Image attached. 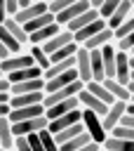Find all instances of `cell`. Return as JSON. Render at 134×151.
<instances>
[{
	"label": "cell",
	"instance_id": "32",
	"mask_svg": "<svg viewBox=\"0 0 134 151\" xmlns=\"http://www.w3.org/2000/svg\"><path fill=\"white\" fill-rule=\"evenodd\" d=\"M28 54L33 57V64H35V66H38V68H40L42 73H45V71H47V68L52 66V64H49V57H47V54H45V52H42V50H40L38 45L28 47Z\"/></svg>",
	"mask_w": 134,
	"mask_h": 151
},
{
	"label": "cell",
	"instance_id": "4",
	"mask_svg": "<svg viewBox=\"0 0 134 151\" xmlns=\"http://www.w3.org/2000/svg\"><path fill=\"white\" fill-rule=\"evenodd\" d=\"M75 40H73V33L71 31H66V28H61L54 38H49L47 42H42V45H38L47 57L49 54H54V52H59V50H63V47H68V45H73Z\"/></svg>",
	"mask_w": 134,
	"mask_h": 151
},
{
	"label": "cell",
	"instance_id": "34",
	"mask_svg": "<svg viewBox=\"0 0 134 151\" xmlns=\"http://www.w3.org/2000/svg\"><path fill=\"white\" fill-rule=\"evenodd\" d=\"M118 5H120V0H103L101 5H99V19H103V21H108L110 19V14L118 9Z\"/></svg>",
	"mask_w": 134,
	"mask_h": 151
},
{
	"label": "cell",
	"instance_id": "2",
	"mask_svg": "<svg viewBox=\"0 0 134 151\" xmlns=\"http://www.w3.org/2000/svg\"><path fill=\"white\" fill-rule=\"evenodd\" d=\"M87 9H92V7H89V0H73V2L61 12V14H56V17H54V21H56L61 28H66L73 19H78V17H80V14H85Z\"/></svg>",
	"mask_w": 134,
	"mask_h": 151
},
{
	"label": "cell",
	"instance_id": "33",
	"mask_svg": "<svg viewBox=\"0 0 134 151\" xmlns=\"http://www.w3.org/2000/svg\"><path fill=\"white\" fill-rule=\"evenodd\" d=\"M82 132H85V127H82V123H78V125H71V127H66L63 132L54 134V139H56V144H63V142H68V139H73V137H78V134H82Z\"/></svg>",
	"mask_w": 134,
	"mask_h": 151
},
{
	"label": "cell",
	"instance_id": "42",
	"mask_svg": "<svg viewBox=\"0 0 134 151\" xmlns=\"http://www.w3.org/2000/svg\"><path fill=\"white\" fill-rule=\"evenodd\" d=\"M12 151H31L26 137H14V149H12Z\"/></svg>",
	"mask_w": 134,
	"mask_h": 151
},
{
	"label": "cell",
	"instance_id": "15",
	"mask_svg": "<svg viewBox=\"0 0 134 151\" xmlns=\"http://www.w3.org/2000/svg\"><path fill=\"white\" fill-rule=\"evenodd\" d=\"M132 17V2L129 0H120V5H118V9L110 14V19L106 21V28L108 31H115L120 24H125L127 19Z\"/></svg>",
	"mask_w": 134,
	"mask_h": 151
},
{
	"label": "cell",
	"instance_id": "53",
	"mask_svg": "<svg viewBox=\"0 0 134 151\" xmlns=\"http://www.w3.org/2000/svg\"><path fill=\"white\" fill-rule=\"evenodd\" d=\"M129 2H132V17H134V0H129Z\"/></svg>",
	"mask_w": 134,
	"mask_h": 151
},
{
	"label": "cell",
	"instance_id": "14",
	"mask_svg": "<svg viewBox=\"0 0 134 151\" xmlns=\"http://www.w3.org/2000/svg\"><path fill=\"white\" fill-rule=\"evenodd\" d=\"M75 80H78L75 68H71V71H66V73H61V76H54V78L45 80V94H52V92H56V90H63L66 85H71V83H75Z\"/></svg>",
	"mask_w": 134,
	"mask_h": 151
},
{
	"label": "cell",
	"instance_id": "29",
	"mask_svg": "<svg viewBox=\"0 0 134 151\" xmlns=\"http://www.w3.org/2000/svg\"><path fill=\"white\" fill-rule=\"evenodd\" d=\"M103 151H134V142H127V139H118V137H106L103 144H101Z\"/></svg>",
	"mask_w": 134,
	"mask_h": 151
},
{
	"label": "cell",
	"instance_id": "28",
	"mask_svg": "<svg viewBox=\"0 0 134 151\" xmlns=\"http://www.w3.org/2000/svg\"><path fill=\"white\" fill-rule=\"evenodd\" d=\"M87 52H89V50H87ZM89 64H92V80L103 83L106 76H103V64H101V50H92V52H89Z\"/></svg>",
	"mask_w": 134,
	"mask_h": 151
},
{
	"label": "cell",
	"instance_id": "52",
	"mask_svg": "<svg viewBox=\"0 0 134 151\" xmlns=\"http://www.w3.org/2000/svg\"><path fill=\"white\" fill-rule=\"evenodd\" d=\"M129 68L134 71V57H129Z\"/></svg>",
	"mask_w": 134,
	"mask_h": 151
},
{
	"label": "cell",
	"instance_id": "16",
	"mask_svg": "<svg viewBox=\"0 0 134 151\" xmlns=\"http://www.w3.org/2000/svg\"><path fill=\"white\" fill-rule=\"evenodd\" d=\"M45 92H33V94H9V109H24V106H38L42 104Z\"/></svg>",
	"mask_w": 134,
	"mask_h": 151
},
{
	"label": "cell",
	"instance_id": "56",
	"mask_svg": "<svg viewBox=\"0 0 134 151\" xmlns=\"http://www.w3.org/2000/svg\"><path fill=\"white\" fill-rule=\"evenodd\" d=\"M129 57H134V50H132V52H129Z\"/></svg>",
	"mask_w": 134,
	"mask_h": 151
},
{
	"label": "cell",
	"instance_id": "58",
	"mask_svg": "<svg viewBox=\"0 0 134 151\" xmlns=\"http://www.w3.org/2000/svg\"><path fill=\"white\" fill-rule=\"evenodd\" d=\"M0 151H2V149H0Z\"/></svg>",
	"mask_w": 134,
	"mask_h": 151
},
{
	"label": "cell",
	"instance_id": "20",
	"mask_svg": "<svg viewBox=\"0 0 134 151\" xmlns=\"http://www.w3.org/2000/svg\"><path fill=\"white\" fill-rule=\"evenodd\" d=\"M9 85H16V83H24V80H35V78H42V71L38 66H28V68H21V71H14V73H7L5 76Z\"/></svg>",
	"mask_w": 134,
	"mask_h": 151
},
{
	"label": "cell",
	"instance_id": "3",
	"mask_svg": "<svg viewBox=\"0 0 134 151\" xmlns=\"http://www.w3.org/2000/svg\"><path fill=\"white\" fill-rule=\"evenodd\" d=\"M28 66H35V64H33V57L28 54V50L21 52V54H12V57H7V59L0 61V71H2V76L14 73V71H21V68H28Z\"/></svg>",
	"mask_w": 134,
	"mask_h": 151
},
{
	"label": "cell",
	"instance_id": "24",
	"mask_svg": "<svg viewBox=\"0 0 134 151\" xmlns=\"http://www.w3.org/2000/svg\"><path fill=\"white\" fill-rule=\"evenodd\" d=\"M85 90H87L89 94H94V97H96L99 101H103L106 106L115 104V99L110 97V92L106 90V85H103V83H96V80H92V83H87V85H85Z\"/></svg>",
	"mask_w": 134,
	"mask_h": 151
},
{
	"label": "cell",
	"instance_id": "22",
	"mask_svg": "<svg viewBox=\"0 0 134 151\" xmlns=\"http://www.w3.org/2000/svg\"><path fill=\"white\" fill-rule=\"evenodd\" d=\"M113 42V31H108V28H103L101 33H96L94 38H89L87 42H82L80 47H85V50H101V47H106V45H110Z\"/></svg>",
	"mask_w": 134,
	"mask_h": 151
},
{
	"label": "cell",
	"instance_id": "12",
	"mask_svg": "<svg viewBox=\"0 0 134 151\" xmlns=\"http://www.w3.org/2000/svg\"><path fill=\"white\" fill-rule=\"evenodd\" d=\"M80 118H82V113H80V109H75V111H71V113H66V116H61V118H56V120H49V123H47V130H49L52 134H59V132H63L66 127L78 125Z\"/></svg>",
	"mask_w": 134,
	"mask_h": 151
},
{
	"label": "cell",
	"instance_id": "57",
	"mask_svg": "<svg viewBox=\"0 0 134 151\" xmlns=\"http://www.w3.org/2000/svg\"><path fill=\"white\" fill-rule=\"evenodd\" d=\"M0 78H5V76H2V71H0Z\"/></svg>",
	"mask_w": 134,
	"mask_h": 151
},
{
	"label": "cell",
	"instance_id": "11",
	"mask_svg": "<svg viewBox=\"0 0 134 151\" xmlns=\"http://www.w3.org/2000/svg\"><path fill=\"white\" fill-rule=\"evenodd\" d=\"M75 109H80V101H78V97H73V99H66V101H59V104H54V106L45 109V118H47V123H49V120H56V118H61V116H66V113L75 111Z\"/></svg>",
	"mask_w": 134,
	"mask_h": 151
},
{
	"label": "cell",
	"instance_id": "44",
	"mask_svg": "<svg viewBox=\"0 0 134 151\" xmlns=\"http://www.w3.org/2000/svg\"><path fill=\"white\" fill-rule=\"evenodd\" d=\"M78 151H101V144H96V142H89L87 146H82V149H78Z\"/></svg>",
	"mask_w": 134,
	"mask_h": 151
},
{
	"label": "cell",
	"instance_id": "13",
	"mask_svg": "<svg viewBox=\"0 0 134 151\" xmlns=\"http://www.w3.org/2000/svg\"><path fill=\"white\" fill-rule=\"evenodd\" d=\"M129 73H132V68H129V54L115 50V78L113 80H118L120 85H129Z\"/></svg>",
	"mask_w": 134,
	"mask_h": 151
},
{
	"label": "cell",
	"instance_id": "19",
	"mask_svg": "<svg viewBox=\"0 0 134 151\" xmlns=\"http://www.w3.org/2000/svg\"><path fill=\"white\" fill-rule=\"evenodd\" d=\"M101 64H103L106 80H113L115 78V47H113V42L101 47Z\"/></svg>",
	"mask_w": 134,
	"mask_h": 151
},
{
	"label": "cell",
	"instance_id": "31",
	"mask_svg": "<svg viewBox=\"0 0 134 151\" xmlns=\"http://www.w3.org/2000/svg\"><path fill=\"white\" fill-rule=\"evenodd\" d=\"M89 142H92V139H89V134H87V132H82V134H78V137H73V139H68V142L59 144V151H78V149L87 146Z\"/></svg>",
	"mask_w": 134,
	"mask_h": 151
},
{
	"label": "cell",
	"instance_id": "17",
	"mask_svg": "<svg viewBox=\"0 0 134 151\" xmlns=\"http://www.w3.org/2000/svg\"><path fill=\"white\" fill-rule=\"evenodd\" d=\"M103 28H106V21H103V19H96V21H92L89 26L80 28L78 33H73V40H75V45H82V42H87L89 38H94L96 33H101Z\"/></svg>",
	"mask_w": 134,
	"mask_h": 151
},
{
	"label": "cell",
	"instance_id": "55",
	"mask_svg": "<svg viewBox=\"0 0 134 151\" xmlns=\"http://www.w3.org/2000/svg\"><path fill=\"white\" fill-rule=\"evenodd\" d=\"M129 80H134V71H132V73H129Z\"/></svg>",
	"mask_w": 134,
	"mask_h": 151
},
{
	"label": "cell",
	"instance_id": "50",
	"mask_svg": "<svg viewBox=\"0 0 134 151\" xmlns=\"http://www.w3.org/2000/svg\"><path fill=\"white\" fill-rule=\"evenodd\" d=\"M127 116H134V104H127V111H125Z\"/></svg>",
	"mask_w": 134,
	"mask_h": 151
},
{
	"label": "cell",
	"instance_id": "40",
	"mask_svg": "<svg viewBox=\"0 0 134 151\" xmlns=\"http://www.w3.org/2000/svg\"><path fill=\"white\" fill-rule=\"evenodd\" d=\"M5 12H7V19H14L19 14V2L16 0H5Z\"/></svg>",
	"mask_w": 134,
	"mask_h": 151
},
{
	"label": "cell",
	"instance_id": "43",
	"mask_svg": "<svg viewBox=\"0 0 134 151\" xmlns=\"http://www.w3.org/2000/svg\"><path fill=\"white\" fill-rule=\"evenodd\" d=\"M120 125H125V127H132V130H134V116H127V113H125V116H122V120H120Z\"/></svg>",
	"mask_w": 134,
	"mask_h": 151
},
{
	"label": "cell",
	"instance_id": "48",
	"mask_svg": "<svg viewBox=\"0 0 134 151\" xmlns=\"http://www.w3.org/2000/svg\"><path fill=\"white\" fill-rule=\"evenodd\" d=\"M7 57H12V54H9V52L5 50V45L0 42V61H2V59H7Z\"/></svg>",
	"mask_w": 134,
	"mask_h": 151
},
{
	"label": "cell",
	"instance_id": "59",
	"mask_svg": "<svg viewBox=\"0 0 134 151\" xmlns=\"http://www.w3.org/2000/svg\"><path fill=\"white\" fill-rule=\"evenodd\" d=\"M101 151H103V149H101Z\"/></svg>",
	"mask_w": 134,
	"mask_h": 151
},
{
	"label": "cell",
	"instance_id": "41",
	"mask_svg": "<svg viewBox=\"0 0 134 151\" xmlns=\"http://www.w3.org/2000/svg\"><path fill=\"white\" fill-rule=\"evenodd\" d=\"M26 142H28L31 151H45V149H42V142H40V137H38V132L28 134V137H26Z\"/></svg>",
	"mask_w": 134,
	"mask_h": 151
},
{
	"label": "cell",
	"instance_id": "18",
	"mask_svg": "<svg viewBox=\"0 0 134 151\" xmlns=\"http://www.w3.org/2000/svg\"><path fill=\"white\" fill-rule=\"evenodd\" d=\"M33 92H45V80H42V78L9 85V94H33Z\"/></svg>",
	"mask_w": 134,
	"mask_h": 151
},
{
	"label": "cell",
	"instance_id": "46",
	"mask_svg": "<svg viewBox=\"0 0 134 151\" xmlns=\"http://www.w3.org/2000/svg\"><path fill=\"white\" fill-rule=\"evenodd\" d=\"M0 92H9V83H7V78H0Z\"/></svg>",
	"mask_w": 134,
	"mask_h": 151
},
{
	"label": "cell",
	"instance_id": "9",
	"mask_svg": "<svg viewBox=\"0 0 134 151\" xmlns=\"http://www.w3.org/2000/svg\"><path fill=\"white\" fill-rule=\"evenodd\" d=\"M40 116H45V106H42V104H38V106H24V109H9L7 120L14 125V123L31 120V118H40Z\"/></svg>",
	"mask_w": 134,
	"mask_h": 151
},
{
	"label": "cell",
	"instance_id": "49",
	"mask_svg": "<svg viewBox=\"0 0 134 151\" xmlns=\"http://www.w3.org/2000/svg\"><path fill=\"white\" fill-rule=\"evenodd\" d=\"M0 104H9V92H0Z\"/></svg>",
	"mask_w": 134,
	"mask_h": 151
},
{
	"label": "cell",
	"instance_id": "54",
	"mask_svg": "<svg viewBox=\"0 0 134 151\" xmlns=\"http://www.w3.org/2000/svg\"><path fill=\"white\" fill-rule=\"evenodd\" d=\"M127 104H134V94H132V97H129V101H127Z\"/></svg>",
	"mask_w": 134,
	"mask_h": 151
},
{
	"label": "cell",
	"instance_id": "5",
	"mask_svg": "<svg viewBox=\"0 0 134 151\" xmlns=\"http://www.w3.org/2000/svg\"><path fill=\"white\" fill-rule=\"evenodd\" d=\"M75 73H78V80H82L85 85L92 83V64H89V52L85 47L78 45L75 50Z\"/></svg>",
	"mask_w": 134,
	"mask_h": 151
},
{
	"label": "cell",
	"instance_id": "36",
	"mask_svg": "<svg viewBox=\"0 0 134 151\" xmlns=\"http://www.w3.org/2000/svg\"><path fill=\"white\" fill-rule=\"evenodd\" d=\"M38 137H40V142H42V149L45 151H59V144H56V139H54V134L45 127V130H40L38 132Z\"/></svg>",
	"mask_w": 134,
	"mask_h": 151
},
{
	"label": "cell",
	"instance_id": "7",
	"mask_svg": "<svg viewBox=\"0 0 134 151\" xmlns=\"http://www.w3.org/2000/svg\"><path fill=\"white\" fill-rule=\"evenodd\" d=\"M125 111H127V104H125V101H115V104H110V106H108L106 116L101 118V125H103L106 134H108V132H110L115 125H120V120H122Z\"/></svg>",
	"mask_w": 134,
	"mask_h": 151
},
{
	"label": "cell",
	"instance_id": "38",
	"mask_svg": "<svg viewBox=\"0 0 134 151\" xmlns=\"http://www.w3.org/2000/svg\"><path fill=\"white\" fill-rule=\"evenodd\" d=\"M110 137H118V139H127V142H134V130L132 127H125V125H115L110 132Z\"/></svg>",
	"mask_w": 134,
	"mask_h": 151
},
{
	"label": "cell",
	"instance_id": "51",
	"mask_svg": "<svg viewBox=\"0 0 134 151\" xmlns=\"http://www.w3.org/2000/svg\"><path fill=\"white\" fill-rule=\"evenodd\" d=\"M127 90H129V94H134V80H129V85H127Z\"/></svg>",
	"mask_w": 134,
	"mask_h": 151
},
{
	"label": "cell",
	"instance_id": "37",
	"mask_svg": "<svg viewBox=\"0 0 134 151\" xmlns=\"http://www.w3.org/2000/svg\"><path fill=\"white\" fill-rule=\"evenodd\" d=\"M129 33H134V17H129L125 24H120V26L113 31V42L120 40V38H125V35H129Z\"/></svg>",
	"mask_w": 134,
	"mask_h": 151
},
{
	"label": "cell",
	"instance_id": "23",
	"mask_svg": "<svg viewBox=\"0 0 134 151\" xmlns=\"http://www.w3.org/2000/svg\"><path fill=\"white\" fill-rule=\"evenodd\" d=\"M2 26L7 28V33H9V35H12V38H14V40H16V42L24 47V50L28 47V33L24 31V26H21V24H16L14 19H7Z\"/></svg>",
	"mask_w": 134,
	"mask_h": 151
},
{
	"label": "cell",
	"instance_id": "1",
	"mask_svg": "<svg viewBox=\"0 0 134 151\" xmlns=\"http://www.w3.org/2000/svg\"><path fill=\"white\" fill-rule=\"evenodd\" d=\"M80 113H82L80 123H82L85 132L89 134V139L96 142V144H103V139H106L108 134H106V130H103V125H101V118H99L96 113L87 111V109H80Z\"/></svg>",
	"mask_w": 134,
	"mask_h": 151
},
{
	"label": "cell",
	"instance_id": "39",
	"mask_svg": "<svg viewBox=\"0 0 134 151\" xmlns=\"http://www.w3.org/2000/svg\"><path fill=\"white\" fill-rule=\"evenodd\" d=\"M71 2H73V0H47V12H49L52 17H56V14H61Z\"/></svg>",
	"mask_w": 134,
	"mask_h": 151
},
{
	"label": "cell",
	"instance_id": "21",
	"mask_svg": "<svg viewBox=\"0 0 134 151\" xmlns=\"http://www.w3.org/2000/svg\"><path fill=\"white\" fill-rule=\"evenodd\" d=\"M59 31H61V26H59V24H52V26H45V28H40V31H35V33H31V35H28V47L47 42V40H49V38H54Z\"/></svg>",
	"mask_w": 134,
	"mask_h": 151
},
{
	"label": "cell",
	"instance_id": "47",
	"mask_svg": "<svg viewBox=\"0 0 134 151\" xmlns=\"http://www.w3.org/2000/svg\"><path fill=\"white\" fill-rule=\"evenodd\" d=\"M9 113V104H0V118H5Z\"/></svg>",
	"mask_w": 134,
	"mask_h": 151
},
{
	"label": "cell",
	"instance_id": "45",
	"mask_svg": "<svg viewBox=\"0 0 134 151\" xmlns=\"http://www.w3.org/2000/svg\"><path fill=\"white\" fill-rule=\"evenodd\" d=\"M7 21V12H5V0H0V26Z\"/></svg>",
	"mask_w": 134,
	"mask_h": 151
},
{
	"label": "cell",
	"instance_id": "26",
	"mask_svg": "<svg viewBox=\"0 0 134 151\" xmlns=\"http://www.w3.org/2000/svg\"><path fill=\"white\" fill-rule=\"evenodd\" d=\"M99 19V12L96 9H87L85 14H80L78 19H73L68 26H66V31H71V33H78L80 28H85V26H89L92 21H96Z\"/></svg>",
	"mask_w": 134,
	"mask_h": 151
},
{
	"label": "cell",
	"instance_id": "10",
	"mask_svg": "<svg viewBox=\"0 0 134 151\" xmlns=\"http://www.w3.org/2000/svg\"><path fill=\"white\" fill-rule=\"evenodd\" d=\"M78 101H80V109H87V111L96 113L99 118H103V116H106V111H108V106H106L103 101H99L94 94H89L85 87H82V92L78 94Z\"/></svg>",
	"mask_w": 134,
	"mask_h": 151
},
{
	"label": "cell",
	"instance_id": "25",
	"mask_svg": "<svg viewBox=\"0 0 134 151\" xmlns=\"http://www.w3.org/2000/svg\"><path fill=\"white\" fill-rule=\"evenodd\" d=\"M0 149L2 151H12L14 149V134H12V123L5 118H0Z\"/></svg>",
	"mask_w": 134,
	"mask_h": 151
},
{
	"label": "cell",
	"instance_id": "35",
	"mask_svg": "<svg viewBox=\"0 0 134 151\" xmlns=\"http://www.w3.org/2000/svg\"><path fill=\"white\" fill-rule=\"evenodd\" d=\"M75 50H78V45L73 42V45H68V47H63V50H59V52L49 54V64H59V61H66V59H71V57L75 54Z\"/></svg>",
	"mask_w": 134,
	"mask_h": 151
},
{
	"label": "cell",
	"instance_id": "30",
	"mask_svg": "<svg viewBox=\"0 0 134 151\" xmlns=\"http://www.w3.org/2000/svg\"><path fill=\"white\" fill-rule=\"evenodd\" d=\"M52 24H56L54 21V17L47 12V14H42V17H38V19H33V21H28V24H24V31L31 35V33H35V31H40V28H45V26H52Z\"/></svg>",
	"mask_w": 134,
	"mask_h": 151
},
{
	"label": "cell",
	"instance_id": "27",
	"mask_svg": "<svg viewBox=\"0 0 134 151\" xmlns=\"http://www.w3.org/2000/svg\"><path fill=\"white\" fill-rule=\"evenodd\" d=\"M103 85H106V90L110 92V97L115 99V101H129V90H127V85H120L118 80H103Z\"/></svg>",
	"mask_w": 134,
	"mask_h": 151
},
{
	"label": "cell",
	"instance_id": "8",
	"mask_svg": "<svg viewBox=\"0 0 134 151\" xmlns=\"http://www.w3.org/2000/svg\"><path fill=\"white\" fill-rule=\"evenodd\" d=\"M42 14H47V0H38V2H31L26 9H19V14L14 17V21L24 26V24H28V21H33V19H38Z\"/></svg>",
	"mask_w": 134,
	"mask_h": 151
},
{
	"label": "cell",
	"instance_id": "6",
	"mask_svg": "<svg viewBox=\"0 0 134 151\" xmlns=\"http://www.w3.org/2000/svg\"><path fill=\"white\" fill-rule=\"evenodd\" d=\"M47 127V118L40 116V118H31V120H21V123H14L12 125V134L14 137H28L33 132H40Z\"/></svg>",
	"mask_w": 134,
	"mask_h": 151
}]
</instances>
